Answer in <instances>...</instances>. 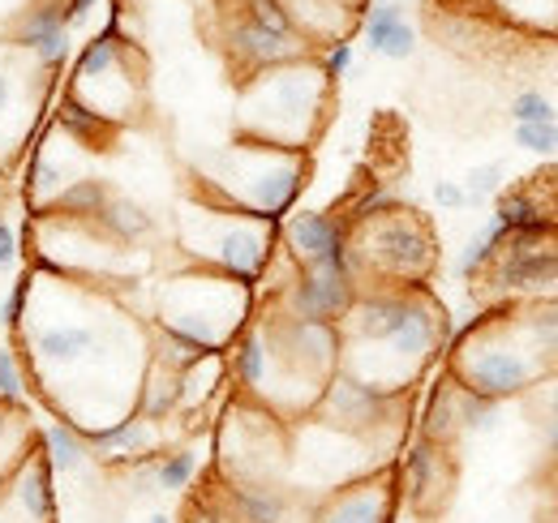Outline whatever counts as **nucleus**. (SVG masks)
<instances>
[{"instance_id": "f257e3e1", "label": "nucleus", "mask_w": 558, "mask_h": 523, "mask_svg": "<svg viewBox=\"0 0 558 523\" xmlns=\"http://www.w3.org/2000/svg\"><path fill=\"white\" fill-rule=\"evenodd\" d=\"M327 95H331V82L310 57L292 65L263 69L241 86V117H236L241 137L283 146V150H305L314 133L323 130Z\"/></svg>"}, {"instance_id": "f03ea898", "label": "nucleus", "mask_w": 558, "mask_h": 523, "mask_svg": "<svg viewBox=\"0 0 558 523\" xmlns=\"http://www.w3.org/2000/svg\"><path fill=\"white\" fill-rule=\"evenodd\" d=\"M305 177H310L305 150H283L241 137L232 150L219 155V172L203 181V197L228 210H250L258 219L283 223V215H292V202Z\"/></svg>"}, {"instance_id": "7ed1b4c3", "label": "nucleus", "mask_w": 558, "mask_h": 523, "mask_svg": "<svg viewBox=\"0 0 558 523\" xmlns=\"http://www.w3.org/2000/svg\"><path fill=\"white\" fill-rule=\"evenodd\" d=\"M181 245L203 270L228 275L245 288L263 283L267 266L276 258L279 223L258 219L250 210H228L215 202H194L181 215Z\"/></svg>"}, {"instance_id": "20e7f679", "label": "nucleus", "mask_w": 558, "mask_h": 523, "mask_svg": "<svg viewBox=\"0 0 558 523\" xmlns=\"http://www.w3.org/2000/svg\"><path fill=\"white\" fill-rule=\"evenodd\" d=\"M250 309H254V288L203 266L163 279V288L155 292V323L198 339L207 352L219 356L250 327Z\"/></svg>"}, {"instance_id": "39448f33", "label": "nucleus", "mask_w": 558, "mask_h": 523, "mask_svg": "<svg viewBox=\"0 0 558 523\" xmlns=\"http://www.w3.org/2000/svg\"><path fill=\"white\" fill-rule=\"evenodd\" d=\"M451 352V382L486 399H515L546 382L555 369L507 327H494L489 318H473L464 330L447 339Z\"/></svg>"}, {"instance_id": "423d86ee", "label": "nucleus", "mask_w": 558, "mask_h": 523, "mask_svg": "<svg viewBox=\"0 0 558 523\" xmlns=\"http://www.w3.org/2000/svg\"><path fill=\"white\" fill-rule=\"evenodd\" d=\"M352 258L361 275L383 279V288H421L434 270V232L417 210H387L365 223H352Z\"/></svg>"}, {"instance_id": "0eeeda50", "label": "nucleus", "mask_w": 558, "mask_h": 523, "mask_svg": "<svg viewBox=\"0 0 558 523\" xmlns=\"http://www.w3.org/2000/svg\"><path fill=\"white\" fill-rule=\"evenodd\" d=\"M409 391H383V387H369L361 378H352L344 369H336L327 378V387L318 391V403H314V421L340 429V434H352L361 442L374 447V438L383 429H396L400 434V403H404Z\"/></svg>"}, {"instance_id": "6e6552de", "label": "nucleus", "mask_w": 558, "mask_h": 523, "mask_svg": "<svg viewBox=\"0 0 558 523\" xmlns=\"http://www.w3.org/2000/svg\"><path fill=\"white\" fill-rule=\"evenodd\" d=\"M558 232V228H555ZM555 232H511L489 262V283L498 296H558V241Z\"/></svg>"}, {"instance_id": "1a4fd4ad", "label": "nucleus", "mask_w": 558, "mask_h": 523, "mask_svg": "<svg viewBox=\"0 0 558 523\" xmlns=\"http://www.w3.org/2000/svg\"><path fill=\"white\" fill-rule=\"evenodd\" d=\"M352 228L336 210H292L279 223V241L288 245V258L301 270H344L361 279L352 258Z\"/></svg>"}, {"instance_id": "9d476101", "label": "nucleus", "mask_w": 558, "mask_h": 523, "mask_svg": "<svg viewBox=\"0 0 558 523\" xmlns=\"http://www.w3.org/2000/svg\"><path fill=\"white\" fill-rule=\"evenodd\" d=\"M361 283L344 270H301L292 266V279L279 283L276 309L288 318H305V323H344L352 309Z\"/></svg>"}, {"instance_id": "9b49d317", "label": "nucleus", "mask_w": 558, "mask_h": 523, "mask_svg": "<svg viewBox=\"0 0 558 523\" xmlns=\"http://www.w3.org/2000/svg\"><path fill=\"white\" fill-rule=\"evenodd\" d=\"M400 520V485L396 472H369L331 489L310 523H396Z\"/></svg>"}, {"instance_id": "f8f14e48", "label": "nucleus", "mask_w": 558, "mask_h": 523, "mask_svg": "<svg viewBox=\"0 0 558 523\" xmlns=\"http://www.w3.org/2000/svg\"><path fill=\"white\" fill-rule=\"evenodd\" d=\"M223 48H228L232 65L241 69L245 77L310 57V44H305V39H296V35H276V31L258 26V22H250L245 13H232V17H228V26H223Z\"/></svg>"}, {"instance_id": "ddd939ff", "label": "nucleus", "mask_w": 558, "mask_h": 523, "mask_svg": "<svg viewBox=\"0 0 558 523\" xmlns=\"http://www.w3.org/2000/svg\"><path fill=\"white\" fill-rule=\"evenodd\" d=\"M104 339V327L99 323H52V327H39L31 330V374L35 382H44L48 374H61V369H73L82 361L95 356Z\"/></svg>"}, {"instance_id": "4468645a", "label": "nucleus", "mask_w": 558, "mask_h": 523, "mask_svg": "<svg viewBox=\"0 0 558 523\" xmlns=\"http://www.w3.org/2000/svg\"><path fill=\"white\" fill-rule=\"evenodd\" d=\"M13 44L22 52H31L44 69H61L73 52V26L65 13V0H39L22 13V22L13 26Z\"/></svg>"}, {"instance_id": "2eb2a0df", "label": "nucleus", "mask_w": 558, "mask_h": 523, "mask_svg": "<svg viewBox=\"0 0 558 523\" xmlns=\"http://www.w3.org/2000/svg\"><path fill=\"white\" fill-rule=\"evenodd\" d=\"M86 434V451L99 463H112V467H146L155 463L150 447H155V425L142 421L138 412H125L117 416L112 425H95V429H82Z\"/></svg>"}, {"instance_id": "dca6fc26", "label": "nucleus", "mask_w": 558, "mask_h": 523, "mask_svg": "<svg viewBox=\"0 0 558 523\" xmlns=\"http://www.w3.org/2000/svg\"><path fill=\"white\" fill-rule=\"evenodd\" d=\"M400 481H404V498L417 507V511H429L438 507V498H447L451 489V463H447V447L429 442V438H417L404 459H400Z\"/></svg>"}, {"instance_id": "f3484780", "label": "nucleus", "mask_w": 558, "mask_h": 523, "mask_svg": "<svg viewBox=\"0 0 558 523\" xmlns=\"http://www.w3.org/2000/svg\"><path fill=\"white\" fill-rule=\"evenodd\" d=\"M361 35H365L369 52H378L387 61H409L417 52V31L404 17L400 0H374L361 17Z\"/></svg>"}, {"instance_id": "a211bd4d", "label": "nucleus", "mask_w": 558, "mask_h": 523, "mask_svg": "<svg viewBox=\"0 0 558 523\" xmlns=\"http://www.w3.org/2000/svg\"><path fill=\"white\" fill-rule=\"evenodd\" d=\"M223 511L232 523H288L292 498L271 481H228Z\"/></svg>"}, {"instance_id": "6ab92c4d", "label": "nucleus", "mask_w": 558, "mask_h": 523, "mask_svg": "<svg viewBox=\"0 0 558 523\" xmlns=\"http://www.w3.org/2000/svg\"><path fill=\"white\" fill-rule=\"evenodd\" d=\"M223 369H228V378H232L241 391L263 399L267 378H271V343H267L263 323H258V327H245L232 339V348L223 352Z\"/></svg>"}, {"instance_id": "aec40b11", "label": "nucleus", "mask_w": 558, "mask_h": 523, "mask_svg": "<svg viewBox=\"0 0 558 523\" xmlns=\"http://www.w3.org/2000/svg\"><path fill=\"white\" fill-rule=\"evenodd\" d=\"M39 455L48 459V467H52V476H73V472H82L86 467V434L65 421V416H52L48 425H44V434H39Z\"/></svg>"}, {"instance_id": "412c9836", "label": "nucleus", "mask_w": 558, "mask_h": 523, "mask_svg": "<svg viewBox=\"0 0 558 523\" xmlns=\"http://www.w3.org/2000/svg\"><path fill=\"white\" fill-rule=\"evenodd\" d=\"M108 202H112L108 181H99V177H73L70 185L48 202V215H61V219H73V223H95Z\"/></svg>"}, {"instance_id": "4be33fe9", "label": "nucleus", "mask_w": 558, "mask_h": 523, "mask_svg": "<svg viewBox=\"0 0 558 523\" xmlns=\"http://www.w3.org/2000/svg\"><path fill=\"white\" fill-rule=\"evenodd\" d=\"M95 232L104 241H112V245H138V241H146L155 232V219L146 215V206L112 194V202L104 206V215L95 219Z\"/></svg>"}, {"instance_id": "5701e85b", "label": "nucleus", "mask_w": 558, "mask_h": 523, "mask_svg": "<svg viewBox=\"0 0 558 523\" xmlns=\"http://www.w3.org/2000/svg\"><path fill=\"white\" fill-rule=\"evenodd\" d=\"M134 412H138L142 421H150V425H159V421H168L172 412H181V391H177V374L150 361V365L142 369Z\"/></svg>"}, {"instance_id": "b1692460", "label": "nucleus", "mask_w": 558, "mask_h": 523, "mask_svg": "<svg viewBox=\"0 0 558 523\" xmlns=\"http://www.w3.org/2000/svg\"><path fill=\"white\" fill-rule=\"evenodd\" d=\"M507 236L511 232H555V219L542 210V202L533 190H507L494 202V215H489Z\"/></svg>"}, {"instance_id": "393cba45", "label": "nucleus", "mask_w": 558, "mask_h": 523, "mask_svg": "<svg viewBox=\"0 0 558 523\" xmlns=\"http://www.w3.org/2000/svg\"><path fill=\"white\" fill-rule=\"evenodd\" d=\"M460 434V387L447 378V387L429 394V408H425V421H421V438L438 442V447H451Z\"/></svg>"}, {"instance_id": "a878e982", "label": "nucleus", "mask_w": 558, "mask_h": 523, "mask_svg": "<svg viewBox=\"0 0 558 523\" xmlns=\"http://www.w3.org/2000/svg\"><path fill=\"white\" fill-rule=\"evenodd\" d=\"M57 125L70 133L77 146H99V142H108V137H112V130H117V125H108L104 117H95L90 108H82L73 95H65V99H61Z\"/></svg>"}, {"instance_id": "bb28decb", "label": "nucleus", "mask_w": 558, "mask_h": 523, "mask_svg": "<svg viewBox=\"0 0 558 523\" xmlns=\"http://www.w3.org/2000/svg\"><path fill=\"white\" fill-rule=\"evenodd\" d=\"M507 241V232L494 223V219H486V228L460 250V258H456V275L460 279H477V275H486L489 262H494V254H498V245Z\"/></svg>"}, {"instance_id": "cd10ccee", "label": "nucleus", "mask_w": 558, "mask_h": 523, "mask_svg": "<svg viewBox=\"0 0 558 523\" xmlns=\"http://www.w3.org/2000/svg\"><path fill=\"white\" fill-rule=\"evenodd\" d=\"M146 472H150V481H155L163 494H181V489H190L194 476H198V455H194L190 447H181V451L159 455Z\"/></svg>"}, {"instance_id": "c85d7f7f", "label": "nucleus", "mask_w": 558, "mask_h": 523, "mask_svg": "<svg viewBox=\"0 0 558 523\" xmlns=\"http://www.w3.org/2000/svg\"><path fill=\"white\" fill-rule=\"evenodd\" d=\"M498 425V399L460 387V434H489Z\"/></svg>"}, {"instance_id": "c756f323", "label": "nucleus", "mask_w": 558, "mask_h": 523, "mask_svg": "<svg viewBox=\"0 0 558 523\" xmlns=\"http://www.w3.org/2000/svg\"><path fill=\"white\" fill-rule=\"evenodd\" d=\"M400 206V194L391 190V185H383V181H374L365 194H356L349 202V210H344V219L352 223H365V219H374V215H387V210H396Z\"/></svg>"}, {"instance_id": "7c9ffc66", "label": "nucleus", "mask_w": 558, "mask_h": 523, "mask_svg": "<svg viewBox=\"0 0 558 523\" xmlns=\"http://www.w3.org/2000/svg\"><path fill=\"white\" fill-rule=\"evenodd\" d=\"M460 190H464V206L489 202V197L502 190V163H482V168H473V172L460 181Z\"/></svg>"}, {"instance_id": "2f4dec72", "label": "nucleus", "mask_w": 558, "mask_h": 523, "mask_svg": "<svg viewBox=\"0 0 558 523\" xmlns=\"http://www.w3.org/2000/svg\"><path fill=\"white\" fill-rule=\"evenodd\" d=\"M511 121H515V125H546V121H558L550 95H542V90H520V95L511 99Z\"/></svg>"}, {"instance_id": "473e14b6", "label": "nucleus", "mask_w": 558, "mask_h": 523, "mask_svg": "<svg viewBox=\"0 0 558 523\" xmlns=\"http://www.w3.org/2000/svg\"><path fill=\"white\" fill-rule=\"evenodd\" d=\"M515 146L529 150V155H555L558 121H546V125H515Z\"/></svg>"}, {"instance_id": "72a5a7b5", "label": "nucleus", "mask_w": 558, "mask_h": 523, "mask_svg": "<svg viewBox=\"0 0 558 523\" xmlns=\"http://www.w3.org/2000/svg\"><path fill=\"white\" fill-rule=\"evenodd\" d=\"M0 399H4V403H22V399H26L22 361H17L13 348H0Z\"/></svg>"}, {"instance_id": "f704fd0d", "label": "nucleus", "mask_w": 558, "mask_h": 523, "mask_svg": "<svg viewBox=\"0 0 558 523\" xmlns=\"http://www.w3.org/2000/svg\"><path fill=\"white\" fill-rule=\"evenodd\" d=\"M31 292H35V279H31V275H26V279H17V283L9 288V296H4V305H0V327H4V330H17V327H22Z\"/></svg>"}, {"instance_id": "c9c22d12", "label": "nucleus", "mask_w": 558, "mask_h": 523, "mask_svg": "<svg viewBox=\"0 0 558 523\" xmlns=\"http://www.w3.org/2000/svg\"><path fill=\"white\" fill-rule=\"evenodd\" d=\"M318 69H323V77H327V82H340V77L352 69V44L349 39L327 44V48H323V57H318Z\"/></svg>"}, {"instance_id": "e433bc0d", "label": "nucleus", "mask_w": 558, "mask_h": 523, "mask_svg": "<svg viewBox=\"0 0 558 523\" xmlns=\"http://www.w3.org/2000/svg\"><path fill=\"white\" fill-rule=\"evenodd\" d=\"M542 442L558 455V378L542 387Z\"/></svg>"}, {"instance_id": "4c0bfd02", "label": "nucleus", "mask_w": 558, "mask_h": 523, "mask_svg": "<svg viewBox=\"0 0 558 523\" xmlns=\"http://www.w3.org/2000/svg\"><path fill=\"white\" fill-rule=\"evenodd\" d=\"M13 262H17V232L9 219H0V275L13 270Z\"/></svg>"}, {"instance_id": "58836bf2", "label": "nucleus", "mask_w": 558, "mask_h": 523, "mask_svg": "<svg viewBox=\"0 0 558 523\" xmlns=\"http://www.w3.org/2000/svg\"><path fill=\"white\" fill-rule=\"evenodd\" d=\"M181 523H232V515L223 507H215V502H194Z\"/></svg>"}, {"instance_id": "ea45409f", "label": "nucleus", "mask_w": 558, "mask_h": 523, "mask_svg": "<svg viewBox=\"0 0 558 523\" xmlns=\"http://www.w3.org/2000/svg\"><path fill=\"white\" fill-rule=\"evenodd\" d=\"M434 202L447 206V210H464V190H460V181H438V185H434Z\"/></svg>"}, {"instance_id": "a19ab883", "label": "nucleus", "mask_w": 558, "mask_h": 523, "mask_svg": "<svg viewBox=\"0 0 558 523\" xmlns=\"http://www.w3.org/2000/svg\"><path fill=\"white\" fill-rule=\"evenodd\" d=\"M104 0H65V13H70V26H82Z\"/></svg>"}, {"instance_id": "79ce46f5", "label": "nucleus", "mask_w": 558, "mask_h": 523, "mask_svg": "<svg viewBox=\"0 0 558 523\" xmlns=\"http://www.w3.org/2000/svg\"><path fill=\"white\" fill-rule=\"evenodd\" d=\"M9 104H13V77L0 69V112H9Z\"/></svg>"}, {"instance_id": "37998d69", "label": "nucleus", "mask_w": 558, "mask_h": 523, "mask_svg": "<svg viewBox=\"0 0 558 523\" xmlns=\"http://www.w3.org/2000/svg\"><path fill=\"white\" fill-rule=\"evenodd\" d=\"M529 4H537V9H550V13H558V0H529Z\"/></svg>"}, {"instance_id": "c03bdc74", "label": "nucleus", "mask_w": 558, "mask_h": 523, "mask_svg": "<svg viewBox=\"0 0 558 523\" xmlns=\"http://www.w3.org/2000/svg\"><path fill=\"white\" fill-rule=\"evenodd\" d=\"M555 481H558V463H555Z\"/></svg>"}, {"instance_id": "a18cd8bd", "label": "nucleus", "mask_w": 558, "mask_h": 523, "mask_svg": "<svg viewBox=\"0 0 558 523\" xmlns=\"http://www.w3.org/2000/svg\"><path fill=\"white\" fill-rule=\"evenodd\" d=\"M344 4H356V0H344Z\"/></svg>"}]
</instances>
